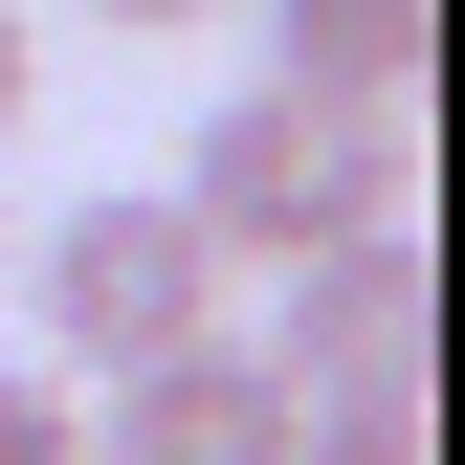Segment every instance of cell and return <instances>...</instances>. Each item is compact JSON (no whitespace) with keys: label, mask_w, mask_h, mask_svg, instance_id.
<instances>
[{"label":"cell","mask_w":465,"mask_h":465,"mask_svg":"<svg viewBox=\"0 0 465 465\" xmlns=\"http://www.w3.org/2000/svg\"><path fill=\"white\" fill-rule=\"evenodd\" d=\"M0 244H23V222H0Z\"/></svg>","instance_id":"cell-10"},{"label":"cell","mask_w":465,"mask_h":465,"mask_svg":"<svg viewBox=\"0 0 465 465\" xmlns=\"http://www.w3.org/2000/svg\"><path fill=\"white\" fill-rule=\"evenodd\" d=\"M23 111H45V23L0 0V134H23Z\"/></svg>","instance_id":"cell-9"},{"label":"cell","mask_w":465,"mask_h":465,"mask_svg":"<svg viewBox=\"0 0 465 465\" xmlns=\"http://www.w3.org/2000/svg\"><path fill=\"white\" fill-rule=\"evenodd\" d=\"M288 465H443L421 443V377H332L311 421H288Z\"/></svg>","instance_id":"cell-6"},{"label":"cell","mask_w":465,"mask_h":465,"mask_svg":"<svg viewBox=\"0 0 465 465\" xmlns=\"http://www.w3.org/2000/svg\"><path fill=\"white\" fill-rule=\"evenodd\" d=\"M155 200L222 244V288H266V266H311L332 222H377V200H399V134H332V111H288V89H222V111H200V155H178Z\"/></svg>","instance_id":"cell-2"},{"label":"cell","mask_w":465,"mask_h":465,"mask_svg":"<svg viewBox=\"0 0 465 465\" xmlns=\"http://www.w3.org/2000/svg\"><path fill=\"white\" fill-rule=\"evenodd\" d=\"M0 465H89V399H67V377H45V355H23V377H0Z\"/></svg>","instance_id":"cell-7"},{"label":"cell","mask_w":465,"mask_h":465,"mask_svg":"<svg viewBox=\"0 0 465 465\" xmlns=\"http://www.w3.org/2000/svg\"><path fill=\"white\" fill-rule=\"evenodd\" d=\"M244 23H266V89L332 111V134H399L443 67V0H244Z\"/></svg>","instance_id":"cell-5"},{"label":"cell","mask_w":465,"mask_h":465,"mask_svg":"<svg viewBox=\"0 0 465 465\" xmlns=\"http://www.w3.org/2000/svg\"><path fill=\"white\" fill-rule=\"evenodd\" d=\"M288 399L244 332H178V355H134V377H89V465H288Z\"/></svg>","instance_id":"cell-4"},{"label":"cell","mask_w":465,"mask_h":465,"mask_svg":"<svg viewBox=\"0 0 465 465\" xmlns=\"http://www.w3.org/2000/svg\"><path fill=\"white\" fill-rule=\"evenodd\" d=\"M111 45H200V23H244V0H89Z\"/></svg>","instance_id":"cell-8"},{"label":"cell","mask_w":465,"mask_h":465,"mask_svg":"<svg viewBox=\"0 0 465 465\" xmlns=\"http://www.w3.org/2000/svg\"><path fill=\"white\" fill-rule=\"evenodd\" d=\"M0 288L45 311V377H67V399L134 377V355H178V332H222V244H200L155 178H89L45 244H0Z\"/></svg>","instance_id":"cell-1"},{"label":"cell","mask_w":465,"mask_h":465,"mask_svg":"<svg viewBox=\"0 0 465 465\" xmlns=\"http://www.w3.org/2000/svg\"><path fill=\"white\" fill-rule=\"evenodd\" d=\"M266 288H288V311L244 332V355H266L288 399H332V377H421V222H399V200H377V222H332V244H311V266H266Z\"/></svg>","instance_id":"cell-3"}]
</instances>
